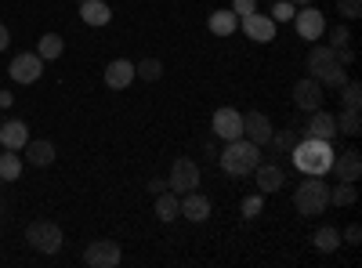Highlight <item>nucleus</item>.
I'll return each instance as SVG.
<instances>
[{"label":"nucleus","mask_w":362,"mask_h":268,"mask_svg":"<svg viewBox=\"0 0 362 268\" xmlns=\"http://www.w3.org/2000/svg\"><path fill=\"white\" fill-rule=\"evenodd\" d=\"M290 153H293V167L305 174H326L334 167V145L319 138H300Z\"/></svg>","instance_id":"1"},{"label":"nucleus","mask_w":362,"mask_h":268,"mask_svg":"<svg viewBox=\"0 0 362 268\" xmlns=\"http://www.w3.org/2000/svg\"><path fill=\"white\" fill-rule=\"evenodd\" d=\"M221 170L232 174V177H243V174H254V167L261 163V145L247 141V138H235V141H225V153L218 156Z\"/></svg>","instance_id":"2"},{"label":"nucleus","mask_w":362,"mask_h":268,"mask_svg":"<svg viewBox=\"0 0 362 268\" xmlns=\"http://www.w3.org/2000/svg\"><path fill=\"white\" fill-rule=\"evenodd\" d=\"M293 206H297V214H305V218H315V214L326 211L329 206V185L322 182V174H308L305 182L293 189Z\"/></svg>","instance_id":"3"},{"label":"nucleus","mask_w":362,"mask_h":268,"mask_svg":"<svg viewBox=\"0 0 362 268\" xmlns=\"http://www.w3.org/2000/svg\"><path fill=\"white\" fill-rule=\"evenodd\" d=\"M25 243L33 247V250H40V254H58V250H62V243H66V235H62V228H58L54 221L40 218V221H29L25 225Z\"/></svg>","instance_id":"4"},{"label":"nucleus","mask_w":362,"mask_h":268,"mask_svg":"<svg viewBox=\"0 0 362 268\" xmlns=\"http://www.w3.org/2000/svg\"><path fill=\"white\" fill-rule=\"evenodd\" d=\"M196 185H199V163H196V160H189V156L174 160L167 189H170V192H177V196H185V192H192Z\"/></svg>","instance_id":"5"},{"label":"nucleus","mask_w":362,"mask_h":268,"mask_svg":"<svg viewBox=\"0 0 362 268\" xmlns=\"http://www.w3.org/2000/svg\"><path fill=\"white\" fill-rule=\"evenodd\" d=\"M322 102H326V87L315 76H305L293 83V105L300 112H315V109H322Z\"/></svg>","instance_id":"6"},{"label":"nucleus","mask_w":362,"mask_h":268,"mask_svg":"<svg viewBox=\"0 0 362 268\" xmlns=\"http://www.w3.org/2000/svg\"><path fill=\"white\" fill-rule=\"evenodd\" d=\"M119 243H112V240H95V243H87V250H83V264L87 268H116L119 264Z\"/></svg>","instance_id":"7"},{"label":"nucleus","mask_w":362,"mask_h":268,"mask_svg":"<svg viewBox=\"0 0 362 268\" xmlns=\"http://www.w3.org/2000/svg\"><path fill=\"white\" fill-rule=\"evenodd\" d=\"M293 25H297V37L300 40H319L326 33V18L315 4H305L300 11H293Z\"/></svg>","instance_id":"8"},{"label":"nucleus","mask_w":362,"mask_h":268,"mask_svg":"<svg viewBox=\"0 0 362 268\" xmlns=\"http://www.w3.org/2000/svg\"><path fill=\"white\" fill-rule=\"evenodd\" d=\"M305 138L334 141V138H337V116H334V112H326V109H315V112H308V124H305Z\"/></svg>","instance_id":"9"},{"label":"nucleus","mask_w":362,"mask_h":268,"mask_svg":"<svg viewBox=\"0 0 362 268\" xmlns=\"http://www.w3.org/2000/svg\"><path fill=\"white\" fill-rule=\"evenodd\" d=\"M44 73V58L40 54H15L11 58V80L15 83H37Z\"/></svg>","instance_id":"10"},{"label":"nucleus","mask_w":362,"mask_h":268,"mask_svg":"<svg viewBox=\"0 0 362 268\" xmlns=\"http://www.w3.org/2000/svg\"><path fill=\"white\" fill-rule=\"evenodd\" d=\"M210 127H214L218 138L235 141V138H243V112H235V109H218L214 120H210Z\"/></svg>","instance_id":"11"},{"label":"nucleus","mask_w":362,"mask_h":268,"mask_svg":"<svg viewBox=\"0 0 362 268\" xmlns=\"http://www.w3.org/2000/svg\"><path fill=\"white\" fill-rule=\"evenodd\" d=\"M272 131H276V127H272V120H268L264 112L254 109V112L243 116V138H247V141H254V145H268Z\"/></svg>","instance_id":"12"},{"label":"nucleus","mask_w":362,"mask_h":268,"mask_svg":"<svg viewBox=\"0 0 362 268\" xmlns=\"http://www.w3.org/2000/svg\"><path fill=\"white\" fill-rule=\"evenodd\" d=\"M254 182H257L261 196H268V192H279L286 185V174H283L279 163H257L254 167Z\"/></svg>","instance_id":"13"},{"label":"nucleus","mask_w":362,"mask_h":268,"mask_svg":"<svg viewBox=\"0 0 362 268\" xmlns=\"http://www.w3.org/2000/svg\"><path fill=\"white\" fill-rule=\"evenodd\" d=\"M329 170H337L341 182H358V177H362V153H358V148H344L341 156L334 153V167H329Z\"/></svg>","instance_id":"14"},{"label":"nucleus","mask_w":362,"mask_h":268,"mask_svg":"<svg viewBox=\"0 0 362 268\" xmlns=\"http://www.w3.org/2000/svg\"><path fill=\"white\" fill-rule=\"evenodd\" d=\"M243 33L254 40V44H268V40H276V22H272V15H247L243 18Z\"/></svg>","instance_id":"15"},{"label":"nucleus","mask_w":362,"mask_h":268,"mask_svg":"<svg viewBox=\"0 0 362 268\" xmlns=\"http://www.w3.org/2000/svg\"><path fill=\"white\" fill-rule=\"evenodd\" d=\"M177 199H181V218H189V221H196V225L210 218V199H206L203 192L192 189V192H185V196H177Z\"/></svg>","instance_id":"16"},{"label":"nucleus","mask_w":362,"mask_h":268,"mask_svg":"<svg viewBox=\"0 0 362 268\" xmlns=\"http://www.w3.org/2000/svg\"><path fill=\"white\" fill-rule=\"evenodd\" d=\"M105 83L112 87V91H127V87L134 83V62H127V58H116V62H109Z\"/></svg>","instance_id":"17"},{"label":"nucleus","mask_w":362,"mask_h":268,"mask_svg":"<svg viewBox=\"0 0 362 268\" xmlns=\"http://www.w3.org/2000/svg\"><path fill=\"white\" fill-rule=\"evenodd\" d=\"M22 153H25V163H33V167H51L54 163V145L47 138H29L22 145Z\"/></svg>","instance_id":"18"},{"label":"nucleus","mask_w":362,"mask_h":268,"mask_svg":"<svg viewBox=\"0 0 362 268\" xmlns=\"http://www.w3.org/2000/svg\"><path fill=\"white\" fill-rule=\"evenodd\" d=\"M334 62H337V51L329 47V44H315V47L308 51V69H312L308 76H322Z\"/></svg>","instance_id":"19"},{"label":"nucleus","mask_w":362,"mask_h":268,"mask_svg":"<svg viewBox=\"0 0 362 268\" xmlns=\"http://www.w3.org/2000/svg\"><path fill=\"white\" fill-rule=\"evenodd\" d=\"M29 141V127L22 124V120H8V124H0V145H4V148H15V153H18V148Z\"/></svg>","instance_id":"20"},{"label":"nucleus","mask_w":362,"mask_h":268,"mask_svg":"<svg viewBox=\"0 0 362 268\" xmlns=\"http://www.w3.org/2000/svg\"><path fill=\"white\" fill-rule=\"evenodd\" d=\"M80 18H83L87 25H109L112 11H109L105 0H80Z\"/></svg>","instance_id":"21"},{"label":"nucleus","mask_w":362,"mask_h":268,"mask_svg":"<svg viewBox=\"0 0 362 268\" xmlns=\"http://www.w3.org/2000/svg\"><path fill=\"white\" fill-rule=\"evenodd\" d=\"M156 218H160V221H167V225H170L174 218H181V199H177V192H170V189H167V192H160V196H156Z\"/></svg>","instance_id":"22"},{"label":"nucleus","mask_w":362,"mask_h":268,"mask_svg":"<svg viewBox=\"0 0 362 268\" xmlns=\"http://www.w3.org/2000/svg\"><path fill=\"white\" fill-rule=\"evenodd\" d=\"M206 25H210V33H214V37H232L239 29V18H235V11H214Z\"/></svg>","instance_id":"23"},{"label":"nucleus","mask_w":362,"mask_h":268,"mask_svg":"<svg viewBox=\"0 0 362 268\" xmlns=\"http://www.w3.org/2000/svg\"><path fill=\"white\" fill-rule=\"evenodd\" d=\"M312 243H315V250H319V254H334V250L341 247V232H337L334 225H322V228H315Z\"/></svg>","instance_id":"24"},{"label":"nucleus","mask_w":362,"mask_h":268,"mask_svg":"<svg viewBox=\"0 0 362 268\" xmlns=\"http://www.w3.org/2000/svg\"><path fill=\"white\" fill-rule=\"evenodd\" d=\"M62 51H66V40L58 37V33H44V37L37 40V54L44 58V62H54Z\"/></svg>","instance_id":"25"},{"label":"nucleus","mask_w":362,"mask_h":268,"mask_svg":"<svg viewBox=\"0 0 362 268\" xmlns=\"http://www.w3.org/2000/svg\"><path fill=\"white\" fill-rule=\"evenodd\" d=\"M18 174H22L18 153H15V148H4V153H0V182H15Z\"/></svg>","instance_id":"26"},{"label":"nucleus","mask_w":362,"mask_h":268,"mask_svg":"<svg viewBox=\"0 0 362 268\" xmlns=\"http://www.w3.org/2000/svg\"><path fill=\"white\" fill-rule=\"evenodd\" d=\"M355 199H358L355 182H337V185H329V203H337V206H351Z\"/></svg>","instance_id":"27"},{"label":"nucleus","mask_w":362,"mask_h":268,"mask_svg":"<svg viewBox=\"0 0 362 268\" xmlns=\"http://www.w3.org/2000/svg\"><path fill=\"white\" fill-rule=\"evenodd\" d=\"M300 141V134L293 131V127H283V131H272V138H268V145L276 148V153H290V148Z\"/></svg>","instance_id":"28"},{"label":"nucleus","mask_w":362,"mask_h":268,"mask_svg":"<svg viewBox=\"0 0 362 268\" xmlns=\"http://www.w3.org/2000/svg\"><path fill=\"white\" fill-rule=\"evenodd\" d=\"M134 76H138V80H148V83H156V80L163 76V62H160V58H141V62L134 66Z\"/></svg>","instance_id":"29"},{"label":"nucleus","mask_w":362,"mask_h":268,"mask_svg":"<svg viewBox=\"0 0 362 268\" xmlns=\"http://www.w3.org/2000/svg\"><path fill=\"white\" fill-rule=\"evenodd\" d=\"M337 134H362V116H358V109H344L341 116H337Z\"/></svg>","instance_id":"30"},{"label":"nucleus","mask_w":362,"mask_h":268,"mask_svg":"<svg viewBox=\"0 0 362 268\" xmlns=\"http://www.w3.org/2000/svg\"><path fill=\"white\" fill-rule=\"evenodd\" d=\"M322 87H344V80H348V66H341V62H334L322 76H315Z\"/></svg>","instance_id":"31"},{"label":"nucleus","mask_w":362,"mask_h":268,"mask_svg":"<svg viewBox=\"0 0 362 268\" xmlns=\"http://www.w3.org/2000/svg\"><path fill=\"white\" fill-rule=\"evenodd\" d=\"M341 98H344V109H358L362 105V83L358 80H344Z\"/></svg>","instance_id":"32"},{"label":"nucleus","mask_w":362,"mask_h":268,"mask_svg":"<svg viewBox=\"0 0 362 268\" xmlns=\"http://www.w3.org/2000/svg\"><path fill=\"white\" fill-rule=\"evenodd\" d=\"M322 37L329 40V47H348L351 44V29L348 25H334V29H326Z\"/></svg>","instance_id":"33"},{"label":"nucleus","mask_w":362,"mask_h":268,"mask_svg":"<svg viewBox=\"0 0 362 268\" xmlns=\"http://www.w3.org/2000/svg\"><path fill=\"white\" fill-rule=\"evenodd\" d=\"M293 11H297V8L290 4V0H279V4L272 8V22H290V18H293Z\"/></svg>","instance_id":"34"},{"label":"nucleus","mask_w":362,"mask_h":268,"mask_svg":"<svg viewBox=\"0 0 362 268\" xmlns=\"http://www.w3.org/2000/svg\"><path fill=\"white\" fill-rule=\"evenodd\" d=\"M337 11L344 18H358L362 15V0H337Z\"/></svg>","instance_id":"35"},{"label":"nucleus","mask_w":362,"mask_h":268,"mask_svg":"<svg viewBox=\"0 0 362 268\" xmlns=\"http://www.w3.org/2000/svg\"><path fill=\"white\" fill-rule=\"evenodd\" d=\"M261 206H264L261 196H247V199H243V218H257V214H261Z\"/></svg>","instance_id":"36"},{"label":"nucleus","mask_w":362,"mask_h":268,"mask_svg":"<svg viewBox=\"0 0 362 268\" xmlns=\"http://www.w3.org/2000/svg\"><path fill=\"white\" fill-rule=\"evenodd\" d=\"M232 11H235V18H247V15L257 11V4L254 0H232Z\"/></svg>","instance_id":"37"},{"label":"nucleus","mask_w":362,"mask_h":268,"mask_svg":"<svg viewBox=\"0 0 362 268\" xmlns=\"http://www.w3.org/2000/svg\"><path fill=\"white\" fill-rule=\"evenodd\" d=\"M344 243H351V247L362 243V225H348V228H344Z\"/></svg>","instance_id":"38"},{"label":"nucleus","mask_w":362,"mask_h":268,"mask_svg":"<svg viewBox=\"0 0 362 268\" xmlns=\"http://www.w3.org/2000/svg\"><path fill=\"white\" fill-rule=\"evenodd\" d=\"M334 51H337V62H341V66H351V62H355V51H351V44H348V47H334Z\"/></svg>","instance_id":"39"},{"label":"nucleus","mask_w":362,"mask_h":268,"mask_svg":"<svg viewBox=\"0 0 362 268\" xmlns=\"http://www.w3.org/2000/svg\"><path fill=\"white\" fill-rule=\"evenodd\" d=\"M148 192H153V196L167 192V182H163V177H153V182H148Z\"/></svg>","instance_id":"40"},{"label":"nucleus","mask_w":362,"mask_h":268,"mask_svg":"<svg viewBox=\"0 0 362 268\" xmlns=\"http://www.w3.org/2000/svg\"><path fill=\"white\" fill-rule=\"evenodd\" d=\"M8 44H11V33H8V25H4V22H0V51H4Z\"/></svg>","instance_id":"41"},{"label":"nucleus","mask_w":362,"mask_h":268,"mask_svg":"<svg viewBox=\"0 0 362 268\" xmlns=\"http://www.w3.org/2000/svg\"><path fill=\"white\" fill-rule=\"evenodd\" d=\"M15 98H11V91H0V109H8Z\"/></svg>","instance_id":"42"},{"label":"nucleus","mask_w":362,"mask_h":268,"mask_svg":"<svg viewBox=\"0 0 362 268\" xmlns=\"http://www.w3.org/2000/svg\"><path fill=\"white\" fill-rule=\"evenodd\" d=\"M290 4H293V8H305V4H312V0H290Z\"/></svg>","instance_id":"43"}]
</instances>
